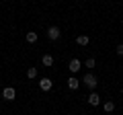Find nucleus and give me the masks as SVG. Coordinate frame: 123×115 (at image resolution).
Wrapping results in <instances>:
<instances>
[{"mask_svg": "<svg viewBox=\"0 0 123 115\" xmlns=\"http://www.w3.org/2000/svg\"><path fill=\"white\" fill-rule=\"evenodd\" d=\"M82 82L86 84V86H88L90 90H94V89H97V84H98V82H97V76H94V74H90V72H88V74L82 78Z\"/></svg>", "mask_w": 123, "mask_h": 115, "instance_id": "obj_1", "label": "nucleus"}, {"mask_svg": "<svg viewBox=\"0 0 123 115\" xmlns=\"http://www.w3.org/2000/svg\"><path fill=\"white\" fill-rule=\"evenodd\" d=\"M68 68H70V72L72 74H76V72L82 68V62H80L78 58H74V60H70V64H68Z\"/></svg>", "mask_w": 123, "mask_h": 115, "instance_id": "obj_2", "label": "nucleus"}, {"mask_svg": "<svg viewBox=\"0 0 123 115\" xmlns=\"http://www.w3.org/2000/svg\"><path fill=\"white\" fill-rule=\"evenodd\" d=\"M2 97H4V99H6V101H12V99H14V97H17V90H14V89H12V86H6V89H4V90H2Z\"/></svg>", "mask_w": 123, "mask_h": 115, "instance_id": "obj_3", "label": "nucleus"}, {"mask_svg": "<svg viewBox=\"0 0 123 115\" xmlns=\"http://www.w3.org/2000/svg\"><path fill=\"white\" fill-rule=\"evenodd\" d=\"M51 86H53V82L49 78H41L39 80V89L43 90V93H47V90H51Z\"/></svg>", "mask_w": 123, "mask_h": 115, "instance_id": "obj_4", "label": "nucleus"}, {"mask_svg": "<svg viewBox=\"0 0 123 115\" xmlns=\"http://www.w3.org/2000/svg\"><path fill=\"white\" fill-rule=\"evenodd\" d=\"M47 37H49V39H51V41L60 39V29H57L55 25H53V27H49V29H47Z\"/></svg>", "mask_w": 123, "mask_h": 115, "instance_id": "obj_5", "label": "nucleus"}, {"mask_svg": "<svg viewBox=\"0 0 123 115\" xmlns=\"http://www.w3.org/2000/svg\"><path fill=\"white\" fill-rule=\"evenodd\" d=\"M98 103H101V97H98V95L94 93V90H92V93L88 95V105H92V107H97Z\"/></svg>", "mask_w": 123, "mask_h": 115, "instance_id": "obj_6", "label": "nucleus"}, {"mask_svg": "<svg viewBox=\"0 0 123 115\" xmlns=\"http://www.w3.org/2000/svg\"><path fill=\"white\" fill-rule=\"evenodd\" d=\"M27 43H37V39H39V37H37V33H33V31H29L27 33Z\"/></svg>", "mask_w": 123, "mask_h": 115, "instance_id": "obj_7", "label": "nucleus"}, {"mask_svg": "<svg viewBox=\"0 0 123 115\" xmlns=\"http://www.w3.org/2000/svg\"><path fill=\"white\" fill-rule=\"evenodd\" d=\"M41 62H43V66H53V56H49V53H45V56L41 58Z\"/></svg>", "mask_w": 123, "mask_h": 115, "instance_id": "obj_8", "label": "nucleus"}, {"mask_svg": "<svg viewBox=\"0 0 123 115\" xmlns=\"http://www.w3.org/2000/svg\"><path fill=\"white\" fill-rule=\"evenodd\" d=\"M76 43L82 45V47H84V45H88V35H78V37H76Z\"/></svg>", "mask_w": 123, "mask_h": 115, "instance_id": "obj_9", "label": "nucleus"}, {"mask_svg": "<svg viewBox=\"0 0 123 115\" xmlns=\"http://www.w3.org/2000/svg\"><path fill=\"white\" fill-rule=\"evenodd\" d=\"M78 78H74V76H72V78L70 80H68V89H72V90H76V89H78Z\"/></svg>", "mask_w": 123, "mask_h": 115, "instance_id": "obj_10", "label": "nucleus"}, {"mask_svg": "<svg viewBox=\"0 0 123 115\" xmlns=\"http://www.w3.org/2000/svg\"><path fill=\"white\" fill-rule=\"evenodd\" d=\"M103 107H105V111H107V113H113V111H115V103H113V101H107Z\"/></svg>", "mask_w": 123, "mask_h": 115, "instance_id": "obj_11", "label": "nucleus"}, {"mask_svg": "<svg viewBox=\"0 0 123 115\" xmlns=\"http://www.w3.org/2000/svg\"><path fill=\"white\" fill-rule=\"evenodd\" d=\"M35 76H37V68H33V66H31L29 70H27V78H35Z\"/></svg>", "mask_w": 123, "mask_h": 115, "instance_id": "obj_12", "label": "nucleus"}, {"mask_svg": "<svg viewBox=\"0 0 123 115\" xmlns=\"http://www.w3.org/2000/svg\"><path fill=\"white\" fill-rule=\"evenodd\" d=\"M84 66H86V68H94V66H97V64H94V58H88Z\"/></svg>", "mask_w": 123, "mask_h": 115, "instance_id": "obj_13", "label": "nucleus"}, {"mask_svg": "<svg viewBox=\"0 0 123 115\" xmlns=\"http://www.w3.org/2000/svg\"><path fill=\"white\" fill-rule=\"evenodd\" d=\"M115 51H117V53H119V56H123V43H119V45H117V47H115Z\"/></svg>", "mask_w": 123, "mask_h": 115, "instance_id": "obj_14", "label": "nucleus"}]
</instances>
